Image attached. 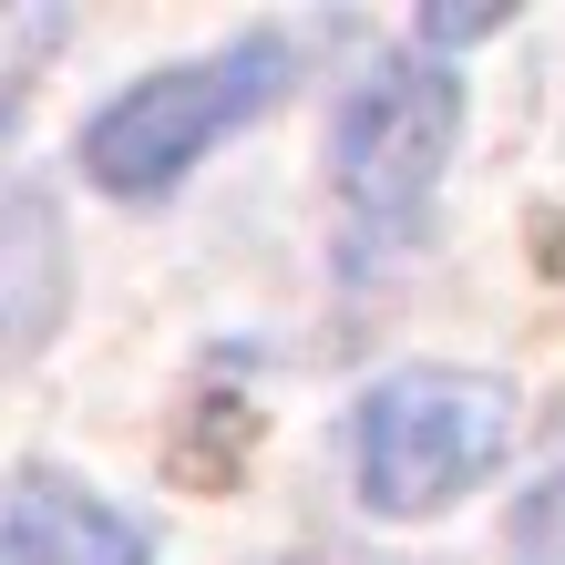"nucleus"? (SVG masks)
<instances>
[{
	"label": "nucleus",
	"instance_id": "4",
	"mask_svg": "<svg viewBox=\"0 0 565 565\" xmlns=\"http://www.w3.org/2000/svg\"><path fill=\"white\" fill-rule=\"evenodd\" d=\"M0 565H145V535L93 483L52 473V462H21L11 524H0Z\"/></svg>",
	"mask_w": 565,
	"mask_h": 565
},
{
	"label": "nucleus",
	"instance_id": "3",
	"mask_svg": "<svg viewBox=\"0 0 565 565\" xmlns=\"http://www.w3.org/2000/svg\"><path fill=\"white\" fill-rule=\"evenodd\" d=\"M452 135H462V83L443 62H371L350 83L340 124H329V164H340V206H350V237L360 257H391L422 226L431 185L452 164Z\"/></svg>",
	"mask_w": 565,
	"mask_h": 565
},
{
	"label": "nucleus",
	"instance_id": "5",
	"mask_svg": "<svg viewBox=\"0 0 565 565\" xmlns=\"http://www.w3.org/2000/svg\"><path fill=\"white\" fill-rule=\"evenodd\" d=\"M514 565H565V422H555V452H545L535 493L514 504Z\"/></svg>",
	"mask_w": 565,
	"mask_h": 565
},
{
	"label": "nucleus",
	"instance_id": "1",
	"mask_svg": "<svg viewBox=\"0 0 565 565\" xmlns=\"http://www.w3.org/2000/svg\"><path fill=\"white\" fill-rule=\"evenodd\" d=\"M278 83H288L278 31H247V42H216L195 62H164V73H145L135 93H114L83 124V175L104 195H164L206 145H226L247 114H268Z\"/></svg>",
	"mask_w": 565,
	"mask_h": 565
},
{
	"label": "nucleus",
	"instance_id": "2",
	"mask_svg": "<svg viewBox=\"0 0 565 565\" xmlns=\"http://www.w3.org/2000/svg\"><path fill=\"white\" fill-rule=\"evenodd\" d=\"M514 443V391L483 371H391L350 422L360 504L371 514H443L462 504Z\"/></svg>",
	"mask_w": 565,
	"mask_h": 565
}]
</instances>
